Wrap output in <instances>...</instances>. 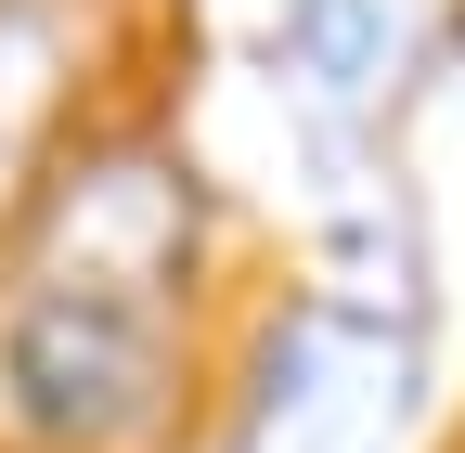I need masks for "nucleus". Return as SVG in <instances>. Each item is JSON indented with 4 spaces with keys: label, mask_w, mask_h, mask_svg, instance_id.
<instances>
[{
    "label": "nucleus",
    "mask_w": 465,
    "mask_h": 453,
    "mask_svg": "<svg viewBox=\"0 0 465 453\" xmlns=\"http://www.w3.org/2000/svg\"><path fill=\"white\" fill-rule=\"evenodd\" d=\"M0 388L39 440H78L116 453L168 415V337L143 298H104V286H39L0 337Z\"/></svg>",
    "instance_id": "1"
}]
</instances>
